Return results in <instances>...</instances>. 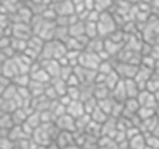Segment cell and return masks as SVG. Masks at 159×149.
Instances as JSON below:
<instances>
[{
    "label": "cell",
    "instance_id": "6da1fadb",
    "mask_svg": "<svg viewBox=\"0 0 159 149\" xmlns=\"http://www.w3.org/2000/svg\"><path fill=\"white\" fill-rule=\"evenodd\" d=\"M116 21L113 19V16L107 11H102L99 15V19L97 21V29H98V36L99 37H104V36H109L113 31H116L117 29Z\"/></svg>",
    "mask_w": 159,
    "mask_h": 149
},
{
    "label": "cell",
    "instance_id": "7a4b0ae2",
    "mask_svg": "<svg viewBox=\"0 0 159 149\" xmlns=\"http://www.w3.org/2000/svg\"><path fill=\"white\" fill-rule=\"evenodd\" d=\"M138 67H139V65H132L129 62L120 61V62H118V65L114 66V71L118 73V76L122 79L134 78V76H135V73L138 71Z\"/></svg>",
    "mask_w": 159,
    "mask_h": 149
},
{
    "label": "cell",
    "instance_id": "3957f363",
    "mask_svg": "<svg viewBox=\"0 0 159 149\" xmlns=\"http://www.w3.org/2000/svg\"><path fill=\"white\" fill-rule=\"evenodd\" d=\"M137 99H138L140 107H149V108H154V109H157V107H158L157 94L149 92L148 89H142L138 93Z\"/></svg>",
    "mask_w": 159,
    "mask_h": 149
},
{
    "label": "cell",
    "instance_id": "277c9868",
    "mask_svg": "<svg viewBox=\"0 0 159 149\" xmlns=\"http://www.w3.org/2000/svg\"><path fill=\"white\" fill-rule=\"evenodd\" d=\"M55 124L60 130H66V132H76V119L71 117L70 114L65 113L60 117L56 118Z\"/></svg>",
    "mask_w": 159,
    "mask_h": 149
},
{
    "label": "cell",
    "instance_id": "5b68a950",
    "mask_svg": "<svg viewBox=\"0 0 159 149\" xmlns=\"http://www.w3.org/2000/svg\"><path fill=\"white\" fill-rule=\"evenodd\" d=\"M40 63H41V67L47 72V74L51 78L60 77L61 65H60V62L57 60H42Z\"/></svg>",
    "mask_w": 159,
    "mask_h": 149
},
{
    "label": "cell",
    "instance_id": "8992f818",
    "mask_svg": "<svg viewBox=\"0 0 159 149\" xmlns=\"http://www.w3.org/2000/svg\"><path fill=\"white\" fill-rule=\"evenodd\" d=\"M53 11L57 14V16H68L75 14V5L71 0L56 1V6Z\"/></svg>",
    "mask_w": 159,
    "mask_h": 149
},
{
    "label": "cell",
    "instance_id": "52a82bcc",
    "mask_svg": "<svg viewBox=\"0 0 159 149\" xmlns=\"http://www.w3.org/2000/svg\"><path fill=\"white\" fill-rule=\"evenodd\" d=\"M66 113L70 114L71 117H73L75 119L78 118V117H81L82 114L86 113L83 102L81 99H72L70 102V104L66 107Z\"/></svg>",
    "mask_w": 159,
    "mask_h": 149
},
{
    "label": "cell",
    "instance_id": "ba28073f",
    "mask_svg": "<svg viewBox=\"0 0 159 149\" xmlns=\"http://www.w3.org/2000/svg\"><path fill=\"white\" fill-rule=\"evenodd\" d=\"M111 97L116 101V102H124L128 97H127V92H125V86H124V81L120 78L119 82L111 89Z\"/></svg>",
    "mask_w": 159,
    "mask_h": 149
},
{
    "label": "cell",
    "instance_id": "9c48e42d",
    "mask_svg": "<svg viewBox=\"0 0 159 149\" xmlns=\"http://www.w3.org/2000/svg\"><path fill=\"white\" fill-rule=\"evenodd\" d=\"M124 81V86H125V92H127V97L128 98H137L138 93L140 92V88L138 86V83L135 82L134 78H125Z\"/></svg>",
    "mask_w": 159,
    "mask_h": 149
},
{
    "label": "cell",
    "instance_id": "30bf717a",
    "mask_svg": "<svg viewBox=\"0 0 159 149\" xmlns=\"http://www.w3.org/2000/svg\"><path fill=\"white\" fill-rule=\"evenodd\" d=\"M128 144L130 149H144L147 147V140L142 133H138L128 139Z\"/></svg>",
    "mask_w": 159,
    "mask_h": 149
},
{
    "label": "cell",
    "instance_id": "8fae6325",
    "mask_svg": "<svg viewBox=\"0 0 159 149\" xmlns=\"http://www.w3.org/2000/svg\"><path fill=\"white\" fill-rule=\"evenodd\" d=\"M68 34L71 37H78L84 35V21L77 20L76 22L71 24L68 26Z\"/></svg>",
    "mask_w": 159,
    "mask_h": 149
},
{
    "label": "cell",
    "instance_id": "7c38bea8",
    "mask_svg": "<svg viewBox=\"0 0 159 149\" xmlns=\"http://www.w3.org/2000/svg\"><path fill=\"white\" fill-rule=\"evenodd\" d=\"M89 115H91V119H92L93 122L98 123V124H103V123L108 119V117H109L104 111H102V109L98 107V104H97V107L89 113Z\"/></svg>",
    "mask_w": 159,
    "mask_h": 149
},
{
    "label": "cell",
    "instance_id": "4fadbf2b",
    "mask_svg": "<svg viewBox=\"0 0 159 149\" xmlns=\"http://www.w3.org/2000/svg\"><path fill=\"white\" fill-rule=\"evenodd\" d=\"M31 81L30 73H24V72H19L17 74H15L12 77V82L16 87H29V83Z\"/></svg>",
    "mask_w": 159,
    "mask_h": 149
},
{
    "label": "cell",
    "instance_id": "5bb4252c",
    "mask_svg": "<svg viewBox=\"0 0 159 149\" xmlns=\"http://www.w3.org/2000/svg\"><path fill=\"white\" fill-rule=\"evenodd\" d=\"M29 125H31L34 129H36L37 127H40L42 124V120H41V113L39 111H32L31 113L27 114V118L25 120Z\"/></svg>",
    "mask_w": 159,
    "mask_h": 149
},
{
    "label": "cell",
    "instance_id": "9a60e30c",
    "mask_svg": "<svg viewBox=\"0 0 159 149\" xmlns=\"http://www.w3.org/2000/svg\"><path fill=\"white\" fill-rule=\"evenodd\" d=\"M84 35L88 38H94L98 36V29H97V22L92 21H84Z\"/></svg>",
    "mask_w": 159,
    "mask_h": 149
},
{
    "label": "cell",
    "instance_id": "2e32d148",
    "mask_svg": "<svg viewBox=\"0 0 159 149\" xmlns=\"http://www.w3.org/2000/svg\"><path fill=\"white\" fill-rule=\"evenodd\" d=\"M113 4V0H94V9L98 11H107Z\"/></svg>",
    "mask_w": 159,
    "mask_h": 149
},
{
    "label": "cell",
    "instance_id": "e0dca14e",
    "mask_svg": "<svg viewBox=\"0 0 159 149\" xmlns=\"http://www.w3.org/2000/svg\"><path fill=\"white\" fill-rule=\"evenodd\" d=\"M150 6H152V9H158L159 7V0H152Z\"/></svg>",
    "mask_w": 159,
    "mask_h": 149
},
{
    "label": "cell",
    "instance_id": "ac0fdd59",
    "mask_svg": "<svg viewBox=\"0 0 159 149\" xmlns=\"http://www.w3.org/2000/svg\"><path fill=\"white\" fill-rule=\"evenodd\" d=\"M154 10H155V14H154V16H155V17L159 20V7H158V9H154Z\"/></svg>",
    "mask_w": 159,
    "mask_h": 149
},
{
    "label": "cell",
    "instance_id": "d6986e66",
    "mask_svg": "<svg viewBox=\"0 0 159 149\" xmlns=\"http://www.w3.org/2000/svg\"><path fill=\"white\" fill-rule=\"evenodd\" d=\"M14 149H21V148H19V147H16V145H15V148H14Z\"/></svg>",
    "mask_w": 159,
    "mask_h": 149
}]
</instances>
